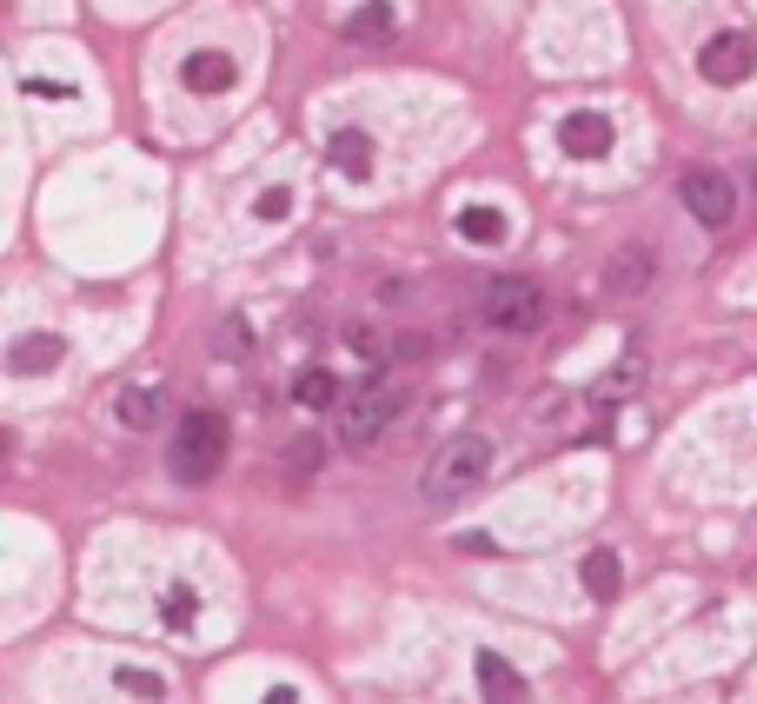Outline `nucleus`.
<instances>
[{"label": "nucleus", "instance_id": "obj_4", "mask_svg": "<svg viewBox=\"0 0 757 704\" xmlns=\"http://www.w3.org/2000/svg\"><path fill=\"white\" fill-rule=\"evenodd\" d=\"M479 319L492 333H539L545 326V286L539 279H492L479 299Z\"/></svg>", "mask_w": 757, "mask_h": 704}, {"label": "nucleus", "instance_id": "obj_9", "mask_svg": "<svg viewBox=\"0 0 757 704\" xmlns=\"http://www.w3.org/2000/svg\"><path fill=\"white\" fill-rule=\"evenodd\" d=\"M180 80H186L200 100H213V93H226V86L239 80V67H233V53H213V47H200V53H186Z\"/></svg>", "mask_w": 757, "mask_h": 704}, {"label": "nucleus", "instance_id": "obj_12", "mask_svg": "<svg viewBox=\"0 0 757 704\" xmlns=\"http://www.w3.org/2000/svg\"><path fill=\"white\" fill-rule=\"evenodd\" d=\"M326 160H333V173H346V180H366V173H372V140H366L359 126H339V133L326 140Z\"/></svg>", "mask_w": 757, "mask_h": 704}, {"label": "nucleus", "instance_id": "obj_3", "mask_svg": "<svg viewBox=\"0 0 757 704\" xmlns=\"http://www.w3.org/2000/svg\"><path fill=\"white\" fill-rule=\"evenodd\" d=\"M226 419L219 412H186L180 419V432H173V479L180 486H206L213 472H219V459H226Z\"/></svg>", "mask_w": 757, "mask_h": 704}, {"label": "nucleus", "instance_id": "obj_22", "mask_svg": "<svg viewBox=\"0 0 757 704\" xmlns=\"http://www.w3.org/2000/svg\"><path fill=\"white\" fill-rule=\"evenodd\" d=\"M120 692H133V698H166V679H153V672H120Z\"/></svg>", "mask_w": 757, "mask_h": 704}, {"label": "nucleus", "instance_id": "obj_11", "mask_svg": "<svg viewBox=\"0 0 757 704\" xmlns=\"http://www.w3.org/2000/svg\"><path fill=\"white\" fill-rule=\"evenodd\" d=\"M472 679H479L485 704H525V679H519L499 652H479V659H472Z\"/></svg>", "mask_w": 757, "mask_h": 704}, {"label": "nucleus", "instance_id": "obj_14", "mask_svg": "<svg viewBox=\"0 0 757 704\" xmlns=\"http://www.w3.org/2000/svg\"><path fill=\"white\" fill-rule=\"evenodd\" d=\"M166 419V392H153V386H126L120 392V426L126 432H153Z\"/></svg>", "mask_w": 757, "mask_h": 704}, {"label": "nucleus", "instance_id": "obj_7", "mask_svg": "<svg viewBox=\"0 0 757 704\" xmlns=\"http://www.w3.org/2000/svg\"><path fill=\"white\" fill-rule=\"evenodd\" d=\"M652 273H658L652 246H618V259L605 266V299H638L652 286Z\"/></svg>", "mask_w": 757, "mask_h": 704}, {"label": "nucleus", "instance_id": "obj_1", "mask_svg": "<svg viewBox=\"0 0 757 704\" xmlns=\"http://www.w3.org/2000/svg\"><path fill=\"white\" fill-rule=\"evenodd\" d=\"M485 479H492V439H485V432H452V439L426 459L419 499H426V506H459V499H472Z\"/></svg>", "mask_w": 757, "mask_h": 704}, {"label": "nucleus", "instance_id": "obj_13", "mask_svg": "<svg viewBox=\"0 0 757 704\" xmlns=\"http://www.w3.org/2000/svg\"><path fill=\"white\" fill-rule=\"evenodd\" d=\"M293 406H306V412H339L346 399H339V379H333L326 366H299V373H293Z\"/></svg>", "mask_w": 757, "mask_h": 704}, {"label": "nucleus", "instance_id": "obj_8", "mask_svg": "<svg viewBox=\"0 0 757 704\" xmlns=\"http://www.w3.org/2000/svg\"><path fill=\"white\" fill-rule=\"evenodd\" d=\"M559 146H565L572 160H605V153H612V120H605V113H565Z\"/></svg>", "mask_w": 757, "mask_h": 704}, {"label": "nucleus", "instance_id": "obj_19", "mask_svg": "<svg viewBox=\"0 0 757 704\" xmlns=\"http://www.w3.org/2000/svg\"><path fill=\"white\" fill-rule=\"evenodd\" d=\"M638 379H645V359H638V353H632V359H618V366H612V379L599 386V406H612V399H618V392H632Z\"/></svg>", "mask_w": 757, "mask_h": 704}, {"label": "nucleus", "instance_id": "obj_6", "mask_svg": "<svg viewBox=\"0 0 757 704\" xmlns=\"http://www.w3.org/2000/svg\"><path fill=\"white\" fill-rule=\"evenodd\" d=\"M751 67H757V40L738 33V27H725V33H712V40L698 47V73H705L712 86H738Z\"/></svg>", "mask_w": 757, "mask_h": 704}, {"label": "nucleus", "instance_id": "obj_20", "mask_svg": "<svg viewBox=\"0 0 757 704\" xmlns=\"http://www.w3.org/2000/svg\"><path fill=\"white\" fill-rule=\"evenodd\" d=\"M319 459H326V446H319V439H313V432H306V439H293V446H286V472H293V479H306V472H313V466H319Z\"/></svg>", "mask_w": 757, "mask_h": 704}, {"label": "nucleus", "instance_id": "obj_16", "mask_svg": "<svg viewBox=\"0 0 757 704\" xmlns=\"http://www.w3.org/2000/svg\"><path fill=\"white\" fill-rule=\"evenodd\" d=\"M459 233H466L472 246H505L512 220H505L499 206H459Z\"/></svg>", "mask_w": 757, "mask_h": 704}, {"label": "nucleus", "instance_id": "obj_15", "mask_svg": "<svg viewBox=\"0 0 757 704\" xmlns=\"http://www.w3.org/2000/svg\"><path fill=\"white\" fill-rule=\"evenodd\" d=\"M346 40H352V47H379V40H392V7H386V0H366V7H352V20H346Z\"/></svg>", "mask_w": 757, "mask_h": 704}, {"label": "nucleus", "instance_id": "obj_23", "mask_svg": "<svg viewBox=\"0 0 757 704\" xmlns=\"http://www.w3.org/2000/svg\"><path fill=\"white\" fill-rule=\"evenodd\" d=\"M253 213H259V220H286V213H293V200H286V193H259V200H253Z\"/></svg>", "mask_w": 757, "mask_h": 704}, {"label": "nucleus", "instance_id": "obj_24", "mask_svg": "<svg viewBox=\"0 0 757 704\" xmlns=\"http://www.w3.org/2000/svg\"><path fill=\"white\" fill-rule=\"evenodd\" d=\"M346 339H352V353H359V359H372V353H379V339H372L366 326H346Z\"/></svg>", "mask_w": 757, "mask_h": 704}, {"label": "nucleus", "instance_id": "obj_2", "mask_svg": "<svg viewBox=\"0 0 757 704\" xmlns=\"http://www.w3.org/2000/svg\"><path fill=\"white\" fill-rule=\"evenodd\" d=\"M399 406H406V386H392V379H366V386L346 392V406H339V439H346L352 452H366L372 439L392 432Z\"/></svg>", "mask_w": 757, "mask_h": 704}, {"label": "nucleus", "instance_id": "obj_17", "mask_svg": "<svg viewBox=\"0 0 757 704\" xmlns=\"http://www.w3.org/2000/svg\"><path fill=\"white\" fill-rule=\"evenodd\" d=\"M579 579H585V592H592V599H618V585H625V572H618V552H612V545L585 552Z\"/></svg>", "mask_w": 757, "mask_h": 704}, {"label": "nucleus", "instance_id": "obj_10", "mask_svg": "<svg viewBox=\"0 0 757 704\" xmlns=\"http://www.w3.org/2000/svg\"><path fill=\"white\" fill-rule=\"evenodd\" d=\"M60 359H67V339H60V333H20V339H13V353H7V366H13L20 379L53 373Z\"/></svg>", "mask_w": 757, "mask_h": 704}, {"label": "nucleus", "instance_id": "obj_25", "mask_svg": "<svg viewBox=\"0 0 757 704\" xmlns=\"http://www.w3.org/2000/svg\"><path fill=\"white\" fill-rule=\"evenodd\" d=\"M266 704H299V692H293V685H273V692H266Z\"/></svg>", "mask_w": 757, "mask_h": 704}, {"label": "nucleus", "instance_id": "obj_18", "mask_svg": "<svg viewBox=\"0 0 757 704\" xmlns=\"http://www.w3.org/2000/svg\"><path fill=\"white\" fill-rule=\"evenodd\" d=\"M213 353H219V359H246V353H253V326H246L239 313H226V319L213 326Z\"/></svg>", "mask_w": 757, "mask_h": 704}, {"label": "nucleus", "instance_id": "obj_5", "mask_svg": "<svg viewBox=\"0 0 757 704\" xmlns=\"http://www.w3.org/2000/svg\"><path fill=\"white\" fill-rule=\"evenodd\" d=\"M678 193H685V213L698 220V226H732L738 220V186H732V173H718V166H692L685 180H678Z\"/></svg>", "mask_w": 757, "mask_h": 704}, {"label": "nucleus", "instance_id": "obj_21", "mask_svg": "<svg viewBox=\"0 0 757 704\" xmlns=\"http://www.w3.org/2000/svg\"><path fill=\"white\" fill-rule=\"evenodd\" d=\"M166 625H173V632L193 625V585H166Z\"/></svg>", "mask_w": 757, "mask_h": 704}]
</instances>
